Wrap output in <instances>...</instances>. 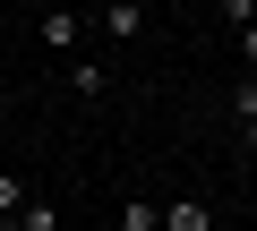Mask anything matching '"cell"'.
<instances>
[{"label": "cell", "mask_w": 257, "mask_h": 231, "mask_svg": "<svg viewBox=\"0 0 257 231\" xmlns=\"http://www.w3.org/2000/svg\"><path fill=\"white\" fill-rule=\"evenodd\" d=\"M240 146H248V154H257V111H248V120H240Z\"/></svg>", "instance_id": "30bf717a"}, {"label": "cell", "mask_w": 257, "mask_h": 231, "mask_svg": "<svg viewBox=\"0 0 257 231\" xmlns=\"http://www.w3.org/2000/svg\"><path fill=\"white\" fill-rule=\"evenodd\" d=\"M69 94L103 103V94H111V69H94V60H77V52H69Z\"/></svg>", "instance_id": "3957f363"}, {"label": "cell", "mask_w": 257, "mask_h": 231, "mask_svg": "<svg viewBox=\"0 0 257 231\" xmlns=\"http://www.w3.org/2000/svg\"><path fill=\"white\" fill-rule=\"evenodd\" d=\"M120 231H163V205H120Z\"/></svg>", "instance_id": "5b68a950"}, {"label": "cell", "mask_w": 257, "mask_h": 231, "mask_svg": "<svg viewBox=\"0 0 257 231\" xmlns=\"http://www.w3.org/2000/svg\"><path fill=\"white\" fill-rule=\"evenodd\" d=\"M214 9H223V26H248V18H257V0H214Z\"/></svg>", "instance_id": "ba28073f"}, {"label": "cell", "mask_w": 257, "mask_h": 231, "mask_svg": "<svg viewBox=\"0 0 257 231\" xmlns=\"http://www.w3.org/2000/svg\"><path fill=\"white\" fill-rule=\"evenodd\" d=\"M35 35H43V52H60V60H69V52H77V35H86V18H77V9H43V26H35Z\"/></svg>", "instance_id": "6da1fadb"}, {"label": "cell", "mask_w": 257, "mask_h": 231, "mask_svg": "<svg viewBox=\"0 0 257 231\" xmlns=\"http://www.w3.org/2000/svg\"><path fill=\"white\" fill-rule=\"evenodd\" d=\"M103 35L111 43H138L146 35V0H103Z\"/></svg>", "instance_id": "7a4b0ae2"}, {"label": "cell", "mask_w": 257, "mask_h": 231, "mask_svg": "<svg viewBox=\"0 0 257 231\" xmlns=\"http://www.w3.org/2000/svg\"><path fill=\"white\" fill-rule=\"evenodd\" d=\"M18 205H26V180H18V171H0V222H9Z\"/></svg>", "instance_id": "8992f818"}, {"label": "cell", "mask_w": 257, "mask_h": 231, "mask_svg": "<svg viewBox=\"0 0 257 231\" xmlns=\"http://www.w3.org/2000/svg\"><path fill=\"white\" fill-rule=\"evenodd\" d=\"M214 205H163V231H206Z\"/></svg>", "instance_id": "277c9868"}, {"label": "cell", "mask_w": 257, "mask_h": 231, "mask_svg": "<svg viewBox=\"0 0 257 231\" xmlns=\"http://www.w3.org/2000/svg\"><path fill=\"white\" fill-rule=\"evenodd\" d=\"M257 111V77H231V120H248Z\"/></svg>", "instance_id": "52a82bcc"}, {"label": "cell", "mask_w": 257, "mask_h": 231, "mask_svg": "<svg viewBox=\"0 0 257 231\" xmlns=\"http://www.w3.org/2000/svg\"><path fill=\"white\" fill-rule=\"evenodd\" d=\"M231 35H240V60L257 69V18H248V26H231Z\"/></svg>", "instance_id": "9c48e42d"}]
</instances>
